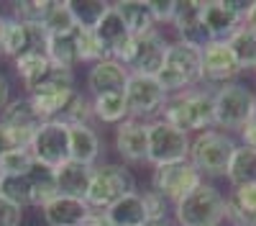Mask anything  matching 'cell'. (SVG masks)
<instances>
[{"label":"cell","instance_id":"6da1fadb","mask_svg":"<svg viewBox=\"0 0 256 226\" xmlns=\"http://www.w3.org/2000/svg\"><path fill=\"white\" fill-rule=\"evenodd\" d=\"M166 123L182 129L184 134L195 136L216 126V108H212V88L198 85L192 90L169 95L162 116Z\"/></svg>","mask_w":256,"mask_h":226},{"label":"cell","instance_id":"7a4b0ae2","mask_svg":"<svg viewBox=\"0 0 256 226\" xmlns=\"http://www.w3.org/2000/svg\"><path fill=\"white\" fill-rule=\"evenodd\" d=\"M236 147H238L236 136L212 126L208 131H200V134L192 136L187 159L192 162V167H195L205 180H210V182L226 180L228 162H230L233 152H236Z\"/></svg>","mask_w":256,"mask_h":226},{"label":"cell","instance_id":"3957f363","mask_svg":"<svg viewBox=\"0 0 256 226\" xmlns=\"http://www.w3.org/2000/svg\"><path fill=\"white\" fill-rule=\"evenodd\" d=\"M156 80L166 95H177L202 85V49L172 39Z\"/></svg>","mask_w":256,"mask_h":226},{"label":"cell","instance_id":"277c9868","mask_svg":"<svg viewBox=\"0 0 256 226\" xmlns=\"http://www.w3.org/2000/svg\"><path fill=\"white\" fill-rule=\"evenodd\" d=\"M172 218L177 226H223L226 223V193L216 182L205 180L192 193L174 203Z\"/></svg>","mask_w":256,"mask_h":226},{"label":"cell","instance_id":"5b68a950","mask_svg":"<svg viewBox=\"0 0 256 226\" xmlns=\"http://www.w3.org/2000/svg\"><path fill=\"white\" fill-rule=\"evenodd\" d=\"M216 129L236 136L256 113V90L246 80H236L212 90Z\"/></svg>","mask_w":256,"mask_h":226},{"label":"cell","instance_id":"8992f818","mask_svg":"<svg viewBox=\"0 0 256 226\" xmlns=\"http://www.w3.org/2000/svg\"><path fill=\"white\" fill-rule=\"evenodd\" d=\"M136 175L123 162H100L92 167L90 190L84 195L88 205L92 211H108L116 200H120L128 193H136Z\"/></svg>","mask_w":256,"mask_h":226},{"label":"cell","instance_id":"52a82bcc","mask_svg":"<svg viewBox=\"0 0 256 226\" xmlns=\"http://www.w3.org/2000/svg\"><path fill=\"white\" fill-rule=\"evenodd\" d=\"M169 44H172V39L164 34V29H154V31L134 36L131 41H128V47H126V52L120 54L118 62L131 75L156 77L162 65H164Z\"/></svg>","mask_w":256,"mask_h":226},{"label":"cell","instance_id":"ba28073f","mask_svg":"<svg viewBox=\"0 0 256 226\" xmlns=\"http://www.w3.org/2000/svg\"><path fill=\"white\" fill-rule=\"evenodd\" d=\"M148 170H152V175H148V188L154 193H159L162 198H166L172 205L177 200H182L187 193H192L198 185L205 182V177L192 167L190 159L156 164V167H148Z\"/></svg>","mask_w":256,"mask_h":226},{"label":"cell","instance_id":"9c48e42d","mask_svg":"<svg viewBox=\"0 0 256 226\" xmlns=\"http://www.w3.org/2000/svg\"><path fill=\"white\" fill-rule=\"evenodd\" d=\"M123 95H126L128 116L138 118V121L159 118L164 106H166V100H169V95L159 85V80L148 77V75H128Z\"/></svg>","mask_w":256,"mask_h":226},{"label":"cell","instance_id":"30bf717a","mask_svg":"<svg viewBox=\"0 0 256 226\" xmlns=\"http://www.w3.org/2000/svg\"><path fill=\"white\" fill-rule=\"evenodd\" d=\"M190 141H192L190 134L166 123L164 118L148 121V167L187 159Z\"/></svg>","mask_w":256,"mask_h":226},{"label":"cell","instance_id":"8fae6325","mask_svg":"<svg viewBox=\"0 0 256 226\" xmlns=\"http://www.w3.org/2000/svg\"><path fill=\"white\" fill-rule=\"evenodd\" d=\"M31 154L38 164L56 170L70 162V123L67 121H41L31 139Z\"/></svg>","mask_w":256,"mask_h":226},{"label":"cell","instance_id":"7c38bea8","mask_svg":"<svg viewBox=\"0 0 256 226\" xmlns=\"http://www.w3.org/2000/svg\"><path fill=\"white\" fill-rule=\"evenodd\" d=\"M113 149L128 167H148V121L126 118L113 129Z\"/></svg>","mask_w":256,"mask_h":226},{"label":"cell","instance_id":"4fadbf2b","mask_svg":"<svg viewBox=\"0 0 256 226\" xmlns=\"http://www.w3.org/2000/svg\"><path fill=\"white\" fill-rule=\"evenodd\" d=\"M244 72L233 57L228 41H210L202 49V85L205 88H220L228 82L241 80Z\"/></svg>","mask_w":256,"mask_h":226},{"label":"cell","instance_id":"5bb4252c","mask_svg":"<svg viewBox=\"0 0 256 226\" xmlns=\"http://www.w3.org/2000/svg\"><path fill=\"white\" fill-rule=\"evenodd\" d=\"M172 39L195 49H205L210 44L212 39L202 24V0H180L177 16L172 21Z\"/></svg>","mask_w":256,"mask_h":226},{"label":"cell","instance_id":"9a60e30c","mask_svg":"<svg viewBox=\"0 0 256 226\" xmlns=\"http://www.w3.org/2000/svg\"><path fill=\"white\" fill-rule=\"evenodd\" d=\"M128 72L120 62L105 57L95 65L88 67L84 72V93L90 98H100V95H108V93H123L126 90V82H128Z\"/></svg>","mask_w":256,"mask_h":226},{"label":"cell","instance_id":"2e32d148","mask_svg":"<svg viewBox=\"0 0 256 226\" xmlns=\"http://www.w3.org/2000/svg\"><path fill=\"white\" fill-rule=\"evenodd\" d=\"M202 24L212 41H228L244 26V16L228 0H202Z\"/></svg>","mask_w":256,"mask_h":226},{"label":"cell","instance_id":"e0dca14e","mask_svg":"<svg viewBox=\"0 0 256 226\" xmlns=\"http://www.w3.org/2000/svg\"><path fill=\"white\" fill-rule=\"evenodd\" d=\"M105 152V139L95 123H77L70 126V159L95 167Z\"/></svg>","mask_w":256,"mask_h":226},{"label":"cell","instance_id":"ac0fdd59","mask_svg":"<svg viewBox=\"0 0 256 226\" xmlns=\"http://www.w3.org/2000/svg\"><path fill=\"white\" fill-rule=\"evenodd\" d=\"M90 205L82 198H72V195H54L49 203H44L38 208L41 221L46 226H82V221L90 216Z\"/></svg>","mask_w":256,"mask_h":226},{"label":"cell","instance_id":"d6986e66","mask_svg":"<svg viewBox=\"0 0 256 226\" xmlns=\"http://www.w3.org/2000/svg\"><path fill=\"white\" fill-rule=\"evenodd\" d=\"M92 34H95V39H98V44H100L102 54H105V57H110V59H116V62H118L120 54L126 52L128 41L134 39L131 31H128L126 24L120 21V16L116 13L113 3H110V11L102 16V21L92 29Z\"/></svg>","mask_w":256,"mask_h":226},{"label":"cell","instance_id":"ffe728a7","mask_svg":"<svg viewBox=\"0 0 256 226\" xmlns=\"http://www.w3.org/2000/svg\"><path fill=\"white\" fill-rule=\"evenodd\" d=\"M226 223L228 226H256V185L226 190Z\"/></svg>","mask_w":256,"mask_h":226},{"label":"cell","instance_id":"44dd1931","mask_svg":"<svg viewBox=\"0 0 256 226\" xmlns=\"http://www.w3.org/2000/svg\"><path fill=\"white\" fill-rule=\"evenodd\" d=\"M44 54L49 57V62H52L54 67L77 72V67H82L77 29L70 31V34H54V36H46V41H44Z\"/></svg>","mask_w":256,"mask_h":226},{"label":"cell","instance_id":"7402d4cb","mask_svg":"<svg viewBox=\"0 0 256 226\" xmlns=\"http://www.w3.org/2000/svg\"><path fill=\"white\" fill-rule=\"evenodd\" d=\"M56 172V188L62 195H72V198H82L90 190V180H92V167L80 162H64L62 167L54 170Z\"/></svg>","mask_w":256,"mask_h":226},{"label":"cell","instance_id":"603a6c76","mask_svg":"<svg viewBox=\"0 0 256 226\" xmlns=\"http://www.w3.org/2000/svg\"><path fill=\"white\" fill-rule=\"evenodd\" d=\"M113 8L126 24V29L131 31V36H141V34L159 29L146 0H118V3H113Z\"/></svg>","mask_w":256,"mask_h":226},{"label":"cell","instance_id":"cb8c5ba5","mask_svg":"<svg viewBox=\"0 0 256 226\" xmlns=\"http://www.w3.org/2000/svg\"><path fill=\"white\" fill-rule=\"evenodd\" d=\"M110 226H144L146 223V205H144V195L141 190L128 193L120 200H116L108 211H105Z\"/></svg>","mask_w":256,"mask_h":226},{"label":"cell","instance_id":"d4e9b609","mask_svg":"<svg viewBox=\"0 0 256 226\" xmlns=\"http://www.w3.org/2000/svg\"><path fill=\"white\" fill-rule=\"evenodd\" d=\"M13 67H16V75L20 80V85H24V90L31 93L36 88V82L49 72L52 62L44 54V49H31L26 54H20L18 59H13Z\"/></svg>","mask_w":256,"mask_h":226},{"label":"cell","instance_id":"484cf974","mask_svg":"<svg viewBox=\"0 0 256 226\" xmlns=\"http://www.w3.org/2000/svg\"><path fill=\"white\" fill-rule=\"evenodd\" d=\"M226 182L228 188H241V185H256V149L248 147H236L228 170H226Z\"/></svg>","mask_w":256,"mask_h":226},{"label":"cell","instance_id":"4316f807","mask_svg":"<svg viewBox=\"0 0 256 226\" xmlns=\"http://www.w3.org/2000/svg\"><path fill=\"white\" fill-rule=\"evenodd\" d=\"M126 118H131V116H128V106H126L123 93H108V95L92 98V121L95 123L116 129Z\"/></svg>","mask_w":256,"mask_h":226},{"label":"cell","instance_id":"83f0119b","mask_svg":"<svg viewBox=\"0 0 256 226\" xmlns=\"http://www.w3.org/2000/svg\"><path fill=\"white\" fill-rule=\"evenodd\" d=\"M72 95H74V90H41V93H31L26 98L31 100V106L41 121H59L64 116V111H67Z\"/></svg>","mask_w":256,"mask_h":226},{"label":"cell","instance_id":"f1b7e54d","mask_svg":"<svg viewBox=\"0 0 256 226\" xmlns=\"http://www.w3.org/2000/svg\"><path fill=\"white\" fill-rule=\"evenodd\" d=\"M28 175V185H31V205L38 211L44 203H49L54 195H59L56 188V172L46 164H38L34 162V167L26 172Z\"/></svg>","mask_w":256,"mask_h":226},{"label":"cell","instance_id":"f546056e","mask_svg":"<svg viewBox=\"0 0 256 226\" xmlns=\"http://www.w3.org/2000/svg\"><path fill=\"white\" fill-rule=\"evenodd\" d=\"M0 121L10 129H24V131H36L41 126V118L36 116L31 100L26 95L20 98H10V103L0 111Z\"/></svg>","mask_w":256,"mask_h":226},{"label":"cell","instance_id":"4dcf8cb0","mask_svg":"<svg viewBox=\"0 0 256 226\" xmlns=\"http://www.w3.org/2000/svg\"><path fill=\"white\" fill-rule=\"evenodd\" d=\"M228 47H230L233 57H236L241 72L254 75L256 72V31H251L248 26H241L228 39Z\"/></svg>","mask_w":256,"mask_h":226},{"label":"cell","instance_id":"1f68e13d","mask_svg":"<svg viewBox=\"0 0 256 226\" xmlns=\"http://www.w3.org/2000/svg\"><path fill=\"white\" fill-rule=\"evenodd\" d=\"M67 3L74 16L77 29H84V31H92L102 21V16L110 11L108 0H67Z\"/></svg>","mask_w":256,"mask_h":226},{"label":"cell","instance_id":"d6a6232c","mask_svg":"<svg viewBox=\"0 0 256 226\" xmlns=\"http://www.w3.org/2000/svg\"><path fill=\"white\" fill-rule=\"evenodd\" d=\"M0 195L8 198L10 203H16L18 208L31 211V185H28V175H3L0 180Z\"/></svg>","mask_w":256,"mask_h":226},{"label":"cell","instance_id":"836d02e7","mask_svg":"<svg viewBox=\"0 0 256 226\" xmlns=\"http://www.w3.org/2000/svg\"><path fill=\"white\" fill-rule=\"evenodd\" d=\"M46 31V36H54V34H70V31H74L77 29V24H74V16H72V11H70V3L67 0H52V8H49V13H46V18H44V26H41Z\"/></svg>","mask_w":256,"mask_h":226},{"label":"cell","instance_id":"e575fe53","mask_svg":"<svg viewBox=\"0 0 256 226\" xmlns=\"http://www.w3.org/2000/svg\"><path fill=\"white\" fill-rule=\"evenodd\" d=\"M49 8H52V0H20V3H13L10 16L26 26H44Z\"/></svg>","mask_w":256,"mask_h":226},{"label":"cell","instance_id":"d590c367","mask_svg":"<svg viewBox=\"0 0 256 226\" xmlns=\"http://www.w3.org/2000/svg\"><path fill=\"white\" fill-rule=\"evenodd\" d=\"M62 121H67L70 126H77V123H95L92 121V98L84 93L82 88L74 90V95L70 100L67 111H64Z\"/></svg>","mask_w":256,"mask_h":226},{"label":"cell","instance_id":"8d00e7d4","mask_svg":"<svg viewBox=\"0 0 256 226\" xmlns=\"http://www.w3.org/2000/svg\"><path fill=\"white\" fill-rule=\"evenodd\" d=\"M36 131H24V129H10L0 121V157L13 152V149H28L31 139Z\"/></svg>","mask_w":256,"mask_h":226},{"label":"cell","instance_id":"74e56055","mask_svg":"<svg viewBox=\"0 0 256 226\" xmlns=\"http://www.w3.org/2000/svg\"><path fill=\"white\" fill-rule=\"evenodd\" d=\"M34 162L36 159L31 149H13L0 157V170H3V175H26L34 167Z\"/></svg>","mask_w":256,"mask_h":226},{"label":"cell","instance_id":"f35d334b","mask_svg":"<svg viewBox=\"0 0 256 226\" xmlns=\"http://www.w3.org/2000/svg\"><path fill=\"white\" fill-rule=\"evenodd\" d=\"M141 195H144V205H146V216H148V218L172 216V208H174V205L169 203L166 198H162L159 193H154L152 188H148V190H141Z\"/></svg>","mask_w":256,"mask_h":226},{"label":"cell","instance_id":"ab89813d","mask_svg":"<svg viewBox=\"0 0 256 226\" xmlns=\"http://www.w3.org/2000/svg\"><path fill=\"white\" fill-rule=\"evenodd\" d=\"M148 8H152V16L156 21V26L164 29V26H172V21L177 16V6L180 0H146Z\"/></svg>","mask_w":256,"mask_h":226},{"label":"cell","instance_id":"60d3db41","mask_svg":"<svg viewBox=\"0 0 256 226\" xmlns=\"http://www.w3.org/2000/svg\"><path fill=\"white\" fill-rule=\"evenodd\" d=\"M26 211L0 195V226H24Z\"/></svg>","mask_w":256,"mask_h":226},{"label":"cell","instance_id":"b9f144b4","mask_svg":"<svg viewBox=\"0 0 256 226\" xmlns=\"http://www.w3.org/2000/svg\"><path fill=\"white\" fill-rule=\"evenodd\" d=\"M236 139H238V144L241 147H248V149H256V116L246 123V126L236 134Z\"/></svg>","mask_w":256,"mask_h":226},{"label":"cell","instance_id":"7bdbcfd3","mask_svg":"<svg viewBox=\"0 0 256 226\" xmlns=\"http://www.w3.org/2000/svg\"><path fill=\"white\" fill-rule=\"evenodd\" d=\"M10 103V80L0 72V111Z\"/></svg>","mask_w":256,"mask_h":226},{"label":"cell","instance_id":"ee69618b","mask_svg":"<svg viewBox=\"0 0 256 226\" xmlns=\"http://www.w3.org/2000/svg\"><path fill=\"white\" fill-rule=\"evenodd\" d=\"M82 226H108V218H105L102 211H90V216L82 221Z\"/></svg>","mask_w":256,"mask_h":226},{"label":"cell","instance_id":"f6af8a7d","mask_svg":"<svg viewBox=\"0 0 256 226\" xmlns=\"http://www.w3.org/2000/svg\"><path fill=\"white\" fill-rule=\"evenodd\" d=\"M244 26H248L251 31H256V0H251V8L244 16Z\"/></svg>","mask_w":256,"mask_h":226},{"label":"cell","instance_id":"bcb514c9","mask_svg":"<svg viewBox=\"0 0 256 226\" xmlns=\"http://www.w3.org/2000/svg\"><path fill=\"white\" fill-rule=\"evenodd\" d=\"M144 226H177L172 216H164V218H146Z\"/></svg>","mask_w":256,"mask_h":226},{"label":"cell","instance_id":"7dc6e473","mask_svg":"<svg viewBox=\"0 0 256 226\" xmlns=\"http://www.w3.org/2000/svg\"><path fill=\"white\" fill-rule=\"evenodd\" d=\"M254 90H256V72H254Z\"/></svg>","mask_w":256,"mask_h":226},{"label":"cell","instance_id":"c3c4849f","mask_svg":"<svg viewBox=\"0 0 256 226\" xmlns=\"http://www.w3.org/2000/svg\"><path fill=\"white\" fill-rule=\"evenodd\" d=\"M0 180H3V170H0Z\"/></svg>","mask_w":256,"mask_h":226},{"label":"cell","instance_id":"681fc988","mask_svg":"<svg viewBox=\"0 0 256 226\" xmlns=\"http://www.w3.org/2000/svg\"><path fill=\"white\" fill-rule=\"evenodd\" d=\"M254 116H256V113H254Z\"/></svg>","mask_w":256,"mask_h":226},{"label":"cell","instance_id":"f907efd6","mask_svg":"<svg viewBox=\"0 0 256 226\" xmlns=\"http://www.w3.org/2000/svg\"><path fill=\"white\" fill-rule=\"evenodd\" d=\"M108 226H110V223H108Z\"/></svg>","mask_w":256,"mask_h":226}]
</instances>
